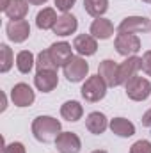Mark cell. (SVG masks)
<instances>
[{
	"mask_svg": "<svg viewBox=\"0 0 151 153\" xmlns=\"http://www.w3.org/2000/svg\"><path fill=\"white\" fill-rule=\"evenodd\" d=\"M62 132L61 121L52 116H38L32 121V134L39 143H55L59 134Z\"/></svg>",
	"mask_w": 151,
	"mask_h": 153,
	"instance_id": "cell-1",
	"label": "cell"
},
{
	"mask_svg": "<svg viewBox=\"0 0 151 153\" xmlns=\"http://www.w3.org/2000/svg\"><path fill=\"white\" fill-rule=\"evenodd\" d=\"M107 87H109V85L105 84V80H103L101 76L93 75V76H87V78H85V82H84L80 93H82V98H84L85 102L96 103V102H100V100L105 98Z\"/></svg>",
	"mask_w": 151,
	"mask_h": 153,
	"instance_id": "cell-2",
	"label": "cell"
},
{
	"mask_svg": "<svg viewBox=\"0 0 151 153\" xmlns=\"http://www.w3.org/2000/svg\"><path fill=\"white\" fill-rule=\"evenodd\" d=\"M126 89V96L133 102H144L146 98H150L151 94V82L144 76H133L132 80H128L124 84Z\"/></svg>",
	"mask_w": 151,
	"mask_h": 153,
	"instance_id": "cell-3",
	"label": "cell"
},
{
	"mask_svg": "<svg viewBox=\"0 0 151 153\" xmlns=\"http://www.w3.org/2000/svg\"><path fill=\"white\" fill-rule=\"evenodd\" d=\"M62 71H64V76L68 82L76 84V82L85 80V76L89 75V64L85 62V59L82 55H73L71 61L62 68Z\"/></svg>",
	"mask_w": 151,
	"mask_h": 153,
	"instance_id": "cell-4",
	"label": "cell"
},
{
	"mask_svg": "<svg viewBox=\"0 0 151 153\" xmlns=\"http://www.w3.org/2000/svg\"><path fill=\"white\" fill-rule=\"evenodd\" d=\"M115 52L123 57H132L141 52V39L137 34H119L114 39Z\"/></svg>",
	"mask_w": 151,
	"mask_h": 153,
	"instance_id": "cell-5",
	"label": "cell"
},
{
	"mask_svg": "<svg viewBox=\"0 0 151 153\" xmlns=\"http://www.w3.org/2000/svg\"><path fill=\"white\" fill-rule=\"evenodd\" d=\"M142 70V57L132 55L126 57L121 64H119V71H117V84L124 85L128 80H132L133 76L139 75V71Z\"/></svg>",
	"mask_w": 151,
	"mask_h": 153,
	"instance_id": "cell-6",
	"label": "cell"
},
{
	"mask_svg": "<svg viewBox=\"0 0 151 153\" xmlns=\"http://www.w3.org/2000/svg\"><path fill=\"white\" fill-rule=\"evenodd\" d=\"M150 29L151 22L146 16H128L119 23L117 32L119 34H141V32H148Z\"/></svg>",
	"mask_w": 151,
	"mask_h": 153,
	"instance_id": "cell-7",
	"label": "cell"
},
{
	"mask_svg": "<svg viewBox=\"0 0 151 153\" xmlns=\"http://www.w3.org/2000/svg\"><path fill=\"white\" fill-rule=\"evenodd\" d=\"M11 100L16 107H30L36 100V94L29 84L20 82L11 89Z\"/></svg>",
	"mask_w": 151,
	"mask_h": 153,
	"instance_id": "cell-8",
	"label": "cell"
},
{
	"mask_svg": "<svg viewBox=\"0 0 151 153\" xmlns=\"http://www.w3.org/2000/svg\"><path fill=\"white\" fill-rule=\"evenodd\" d=\"M7 38L13 43H23L30 36V25L27 20H11L5 27Z\"/></svg>",
	"mask_w": 151,
	"mask_h": 153,
	"instance_id": "cell-9",
	"label": "cell"
},
{
	"mask_svg": "<svg viewBox=\"0 0 151 153\" xmlns=\"http://www.w3.org/2000/svg\"><path fill=\"white\" fill-rule=\"evenodd\" d=\"M55 146L59 153H80L82 141L73 132H61L59 137L55 139Z\"/></svg>",
	"mask_w": 151,
	"mask_h": 153,
	"instance_id": "cell-10",
	"label": "cell"
},
{
	"mask_svg": "<svg viewBox=\"0 0 151 153\" xmlns=\"http://www.w3.org/2000/svg\"><path fill=\"white\" fill-rule=\"evenodd\" d=\"M48 52H50L53 62L57 64V68H64V66L71 61V57H73V48H71V45L66 43V41H57V43H53V45L48 48Z\"/></svg>",
	"mask_w": 151,
	"mask_h": 153,
	"instance_id": "cell-11",
	"label": "cell"
},
{
	"mask_svg": "<svg viewBox=\"0 0 151 153\" xmlns=\"http://www.w3.org/2000/svg\"><path fill=\"white\" fill-rule=\"evenodd\" d=\"M59 84V75L55 70H39L34 76V85L41 93H52Z\"/></svg>",
	"mask_w": 151,
	"mask_h": 153,
	"instance_id": "cell-12",
	"label": "cell"
},
{
	"mask_svg": "<svg viewBox=\"0 0 151 153\" xmlns=\"http://www.w3.org/2000/svg\"><path fill=\"white\" fill-rule=\"evenodd\" d=\"M73 50H75L78 55H82V57H91V55H94L96 50H98L96 38H93L91 34H78V36L73 39Z\"/></svg>",
	"mask_w": 151,
	"mask_h": 153,
	"instance_id": "cell-13",
	"label": "cell"
},
{
	"mask_svg": "<svg viewBox=\"0 0 151 153\" xmlns=\"http://www.w3.org/2000/svg\"><path fill=\"white\" fill-rule=\"evenodd\" d=\"M76 27H78V22H76L75 16L70 14V13H64V14L59 16L57 23L53 25L52 30H53V34H57V36H61V38H66V36L75 34Z\"/></svg>",
	"mask_w": 151,
	"mask_h": 153,
	"instance_id": "cell-14",
	"label": "cell"
},
{
	"mask_svg": "<svg viewBox=\"0 0 151 153\" xmlns=\"http://www.w3.org/2000/svg\"><path fill=\"white\" fill-rule=\"evenodd\" d=\"M117 71H119V64L112 59H105L100 62L98 66V75L105 80V84L109 87H117Z\"/></svg>",
	"mask_w": 151,
	"mask_h": 153,
	"instance_id": "cell-15",
	"label": "cell"
},
{
	"mask_svg": "<svg viewBox=\"0 0 151 153\" xmlns=\"http://www.w3.org/2000/svg\"><path fill=\"white\" fill-rule=\"evenodd\" d=\"M89 34L93 36V38L96 39H109L114 36V25L110 20H107V18H96L93 23H91V29H89Z\"/></svg>",
	"mask_w": 151,
	"mask_h": 153,
	"instance_id": "cell-16",
	"label": "cell"
},
{
	"mask_svg": "<svg viewBox=\"0 0 151 153\" xmlns=\"http://www.w3.org/2000/svg\"><path fill=\"white\" fill-rule=\"evenodd\" d=\"M109 123L110 121L107 119V116L103 114V112H98V111L91 112V114L85 117V128L91 134H94V135H101L109 128Z\"/></svg>",
	"mask_w": 151,
	"mask_h": 153,
	"instance_id": "cell-17",
	"label": "cell"
},
{
	"mask_svg": "<svg viewBox=\"0 0 151 153\" xmlns=\"http://www.w3.org/2000/svg\"><path fill=\"white\" fill-rule=\"evenodd\" d=\"M109 128L117 137H132L135 134V125L130 119H126V117H114V119H110Z\"/></svg>",
	"mask_w": 151,
	"mask_h": 153,
	"instance_id": "cell-18",
	"label": "cell"
},
{
	"mask_svg": "<svg viewBox=\"0 0 151 153\" xmlns=\"http://www.w3.org/2000/svg\"><path fill=\"white\" fill-rule=\"evenodd\" d=\"M57 20H59V16H57L55 9L53 7H44L36 16V25H38L39 30H50V29H53Z\"/></svg>",
	"mask_w": 151,
	"mask_h": 153,
	"instance_id": "cell-19",
	"label": "cell"
},
{
	"mask_svg": "<svg viewBox=\"0 0 151 153\" xmlns=\"http://www.w3.org/2000/svg\"><path fill=\"white\" fill-rule=\"evenodd\" d=\"M61 116H62V119H66V121H70V123H75L78 119H82V116H84V107H82L76 100H70V102L62 103V107H61Z\"/></svg>",
	"mask_w": 151,
	"mask_h": 153,
	"instance_id": "cell-20",
	"label": "cell"
},
{
	"mask_svg": "<svg viewBox=\"0 0 151 153\" xmlns=\"http://www.w3.org/2000/svg\"><path fill=\"white\" fill-rule=\"evenodd\" d=\"M27 13H29V2L27 0H11V4L4 14L9 20H25Z\"/></svg>",
	"mask_w": 151,
	"mask_h": 153,
	"instance_id": "cell-21",
	"label": "cell"
},
{
	"mask_svg": "<svg viewBox=\"0 0 151 153\" xmlns=\"http://www.w3.org/2000/svg\"><path fill=\"white\" fill-rule=\"evenodd\" d=\"M34 64H36V59H34V53L30 50L18 52V55H16V68H18L20 73H23V75L30 73L32 68H34Z\"/></svg>",
	"mask_w": 151,
	"mask_h": 153,
	"instance_id": "cell-22",
	"label": "cell"
},
{
	"mask_svg": "<svg viewBox=\"0 0 151 153\" xmlns=\"http://www.w3.org/2000/svg\"><path fill=\"white\" fill-rule=\"evenodd\" d=\"M84 9L93 18H101L109 9V0H84Z\"/></svg>",
	"mask_w": 151,
	"mask_h": 153,
	"instance_id": "cell-23",
	"label": "cell"
},
{
	"mask_svg": "<svg viewBox=\"0 0 151 153\" xmlns=\"http://www.w3.org/2000/svg\"><path fill=\"white\" fill-rule=\"evenodd\" d=\"M14 64V53L13 50L9 48V45H0V71L2 73H7Z\"/></svg>",
	"mask_w": 151,
	"mask_h": 153,
	"instance_id": "cell-24",
	"label": "cell"
},
{
	"mask_svg": "<svg viewBox=\"0 0 151 153\" xmlns=\"http://www.w3.org/2000/svg\"><path fill=\"white\" fill-rule=\"evenodd\" d=\"M36 66H38V71L39 70H55V71H57V64L53 62V59H52V55H50L48 50H43V52L38 53V57H36Z\"/></svg>",
	"mask_w": 151,
	"mask_h": 153,
	"instance_id": "cell-25",
	"label": "cell"
},
{
	"mask_svg": "<svg viewBox=\"0 0 151 153\" xmlns=\"http://www.w3.org/2000/svg\"><path fill=\"white\" fill-rule=\"evenodd\" d=\"M130 153H151V143L146 141V139L135 141V143L130 146Z\"/></svg>",
	"mask_w": 151,
	"mask_h": 153,
	"instance_id": "cell-26",
	"label": "cell"
},
{
	"mask_svg": "<svg viewBox=\"0 0 151 153\" xmlns=\"http://www.w3.org/2000/svg\"><path fill=\"white\" fill-rule=\"evenodd\" d=\"M2 153H27V150H25V146L21 144V143H9V144H5L4 146V150H2Z\"/></svg>",
	"mask_w": 151,
	"mask_h": 153,
	"instance_id": "cell-27",
	"label": "cell"
},
{
	"mask_svg": "<svg viewBox=\"0 0 151 153\" xmlns=\"http://www.w3.org/2000/svg\"><path fill=\"white\" fill-rule=\"evenodd\" d=\"M76 4V0H55V7L64 14V13H70L71 7Z\"/></svg>",
	"mask_w": 151,
	"mask_h": 153,
	"instance_id": "cell-28",
	"label": "cell"
},
{
	"mask_svg": "<svg viewBox=\"0 0 151 153\" xmlns=\"http://www.w3.org/2000/svg\"><path fill=\"white\" fill-rule=\"evenodd\" d=\"M142 71L148 76H151V50L144 52L142 55Z\"/></svg>",
	"mask_w": 151,
	"mask_h": 153,
	"instance_id": "cell-29",
	"label": "cell"
},
{
	"mask_svg": "<svg viewBox=\"0 0 151 153\" xmlns=\"http://www.w3.org/2000/svg\"><path fill=\"white\" fill-rule=\"evenodd\" d=\"M141 121H142V125H144L146 128H150V130H151V109H150V111H146V112L142 114V119H141Z\"/></svg>",
	"mask_w": 151,
	"mask_h": 153,
	"instance_id": "cell-30",
	"label": "cell"
},
{
	"mask_svg": "<svg viewBox=\"0 0 151 153\" xmlns=\"http://www.w3.org/2000/svg\"><path fill=\"white\" fill-rule=\"evenodd\" d=\"M9 4H11V0H2V4H0V11L5 13V9L9 7Z\"/></svg>",
	"mask_w": 151,
	"mask_h": 153,
	"instance_id": "cell-31",
	"label": "cell"
},
{
	"mask_svg": "<svg viewBox=\"0 0 151 153\" xmlns=\"http://www.w3.org/2000/svg\"><path fill=\"white\" fill-rule=\"evenodd\" d=\"M30 5H43V4H46L48 0H27Z\"/></svg>",
	"mask_w": 151,
	"mask_h": 153,
	"instance_id": "cell-32",
	"label": "cell"
},
{
	"mask_svg": "<svg viewBox=\"0 0 151 153\" xmlns=\"http://www.w3.org/2000/svg\"><path fill=\"white\" fill-rule=\"evenodd\" d=\"M93 153H107L105 150H96V152H93Z\"/></svg>",
	"mask_w": 151,
	"mask_h": 153,
	"instance_id": "cell-33",
	"label": "cell"
},
{
	"mask_svg": "<svg viewBox=\"0 0 151 153\" xmlns=\"http://www.w3.org/2000/svg\"><path fill=\"white\" fill-rule=\"evenodd\" d=\"M142 2H150V4H151V0H142Z\"/></svg>",
	"mask_w": 151,
	"mask_h": 153,
	"instance_id": "cell-34",
	"label": "cell"
}]
</instances>
